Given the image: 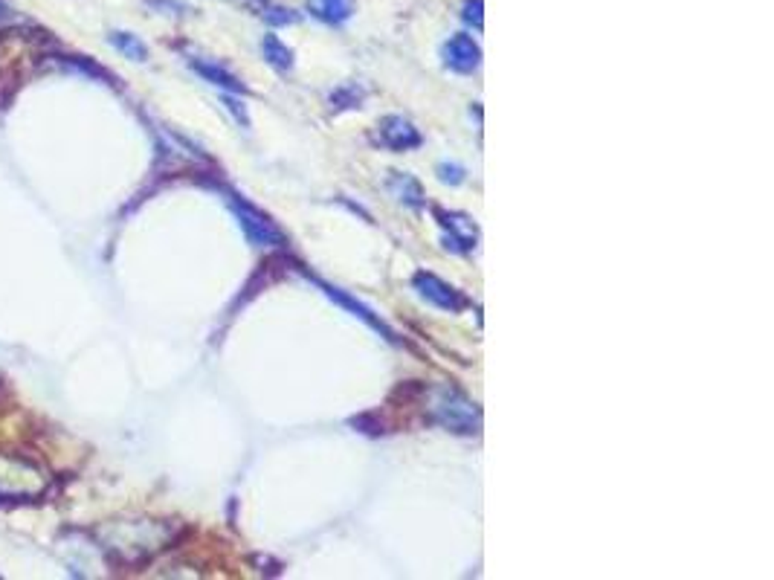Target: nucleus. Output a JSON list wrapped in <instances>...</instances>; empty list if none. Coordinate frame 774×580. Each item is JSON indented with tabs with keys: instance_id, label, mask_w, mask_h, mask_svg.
Returning <instances> with one entry per match:
<instances>
[{
	"instance_id": "nucleus-1",
	"label": "nucleus",
	"mask_w": 774,
	"mask_h": 580,
	"mask_svg": "<svg viewBox=\"0 0 774 580\" xmlns=\"http://www.w3.org/2000/svg\"><path fill=\"white\" fill-rule=\"evenodd\" d=\"M44 488H46V476L33 462L0 453V499L41 496Z\"/></svg>"
},
{
	"instance_id": "nucleus-2",
	"label": "nucleus",
	"mask_w": 774,
	"mask_h": 580,
	"mask_svg": "<svg viewBox=\"0 0 774 580\" xmlns=\"http://www.w3.org/2000/svg\"><path fill=\"white\" fill-rule=\"evenodd\" d=\"M227 200H229L235 218H239L244 235L250 239V244H256V247H281L284 244V232L261 209L247 203L241 195H229Z\"/></svg>"
},
{
	"instance_id": "nucleus-3",
	"label": "nucleus",
	"mask_w": 774,
	"mask_h": 580,
	"mask_svg": "<svg viewBox=\"0 0 774 580\" xmlns=\"http://www.w3.org/2000/svg\"><path fill=\"white\" fill-rule=\"evenodd\" d=\"M435 418L453 432H476L479 430V410L476 403H470L464 395L458 392H441V398L435 403Z\"/></svg>"
},
{
	"instance_id": "nucleus-4",
	"label": "nucleus",
	"mask_w": 774,
	"mask_h": 580,
	"mask_svg": "<svg viewBox=\"0 0 774 580\" xmlns=\"http://www.w3.org/2000/svg\"><path fill=\"white\" fill-rule=\"evenodd\" d=\"M412 288L415 293L421 296V300L426 305L433 308H441V310H450V313H458L467 308V296L462 290H455L453 285H447V281H441L438 276L433 273H415L412 276Z\"/></svg>"
},
{
	"instance_id": "nucleus-5",
	"label": "nucleus",
	"mask_w": 774,
	"mask_h": 580,
	"mask_svg": "<svg viewBox=\"0 0 774 580\" xmlns=\"http://www.w3.org/2000/svg\"><path fill=\"white\" fill-rule=\"evenodd\" d=\"M435 215H438L441 227L447 229V247L450 249H455V253H470V249L479 244V229L467 215L441 212V209H435Z\"/></svg>"
},
{
	"instance_id": "nucleus-6",
	"label": "nucleus",
	"mask_w": 774,
	"mask_h": 580,
	"mask_svg": "<svg viewBox=\"0 0 774 580\" xmlns=\"http://www.w3.org/2000/svg\"><path fill=\"white\" fill-rule=\"evenodd\" d=\"M441 56H444V65L453 67L455 73H473L482 65L479 44L473 41L470 36H464V33H458L450 41H444V46H441Z\"/></svg>"
},
{
	"instance_id": "nucleus-7",
	"label": "nucleus",
	"mask_w": 774,
	"mask_h": 580,
	"mask_svg": "<svg viewBox=\"0 0 774 580\" xmlns=\"http://www.w3.org/2000/svg\"><path fill=\"white\" fill-rule=\"evenodd\" d=\"M381 143L392 151H409L421 146V134L409 119L403 117H386L381 122Z\"/></svg>"
},
{
	"instance_id": "nucleus-8",
	"label": "nucleus",
	"mask_w": 774,
	"mask_h": 580,
	"mask_svg": "<svg viewBox=\"0 0 774 580\" xmlns=\"http://www.w3.org/2000/svg\"><path fill=\"white\" fill-rule=\"evenodd\" d=\"M317 285H320V288H322V290H325V293L331 296V300H334V302H337V305H342V308H349V310L354 313V317H360L362 322H369V325L374 328V331H381V334H383L386 340H394V334H392V328H389V325H386V322H383L381 317H374V310H369V308H366V305H362V302H357V300H351V296H349V293H345V290H340V288H331V285H322V281H317Z\"/></svg>"
},
{
	"instance_id": "nucleus-9",
	"label": "nucleus",
	"mask_w": 774,
	"mask_h": 580,
	"mask_svg": "<svg viewBox=\"0 0 774 580\" xmlns=\"http://www.w3.org/2000/svg\"><path fill=\"white\" fill-rule=\"evenodd\" d=\"M192 70L200 73L209 85H215V87H220V90H232V93H244V90H247V87L241 85L239 76H232L229 70H224L220 65H212V61L195 58V61H192Z\"/></svg>"
},
{
	"instance_id": "nucleus-10",
	"label": "nucleus",
	"mask_w": 774,
	"mask_h": 580,
	"mask_svg": "<svg viewBox=\"0 0 774 580\" xmlns=\"http://www.w3.org/2000/svg\"><path fill=\"white\" fill-rule=\"evenodd\" d=\"M386 189L398 198L401 203H406V207H412V209L423 207V189H421V183L412 175H401V171H394V175L389 178V183H386Z\"/></svg>"
},
{
	"instance_id": "nucleus-11",
	"label": "nucleus",
	"mask_w": 774,
	"mask_h": 580,
	"mask_svg": "<svg viewBox=\"0 0 774 580\" xmlns=\"http://www.w3.org/2000/svg\"><path fill=\"white\" fill-rule=\"evenodd\" d=\"M308 6H311V15H317L325 24H345L354 12L351 0H308Z\"/></svg>"
},
{
	"instance_id": "nucleus-12",
	"label": "nucleus",
	"mask_w": 774,
	"mask_h": 580,
	"mask_svg": "<svg viewBox=\"0 0 774 580\" xmlns=\"http://www.w3.org/2000/svg\"><path fill=\"white\" fill-rule=\"evenodd\" d=\"M261 53L267 58V65H273L276 70H290L293 67V50L279 36H264L261 38Z\"/></svg>"
},
{
	"instance_id": "nucleus-13",
	"label": "nucleus",
	"mask_w": 774,
	"mask_h": 580,
	"mask_svg": "<svg viewBox=\"0 0 774 580\" xmlns=\"http://www.w3.org/2000/svg\"><path fill=\"white\" fill-rule=\"evenodd\" d=\"M110 44H114L119 53H125L128 58H134V61H146V56H148L146 44H142V41H139L137 36H131V33H114V36H110Z\"/></svg>"
},
{
	"instance_id": "nucleus-14",
	"label": "nucleus",
	"mask_w": 774,
	"mask_h": 580,
	"mask_svg": "<svg viewBox=\"0 0 774 580\" xmlns=\"http://www.w3.org/2000/svg\"><path fill=\"white\" fill-rule=\"evenodd\" d=\"M438 178H441V183H453V186H458L464 180V168L462 166H450V163H441L438 166Z\"/></svg>"
},
{
	"instance_id": "nucleus-15",
	"label": "nucleus",
	"mask_w": 774,
	"mask_h": 580,
	"mask_svg": "<svg viewBox=\"0 0 774 580\" xmlns=\"http://www.w3.org/2000/svg\"><path fill=\"white\" fill-rule=\"evenodd\" d=\"M464 21L482 29V0H464Z\"/></svg>"
},
{
	"instance_id": "nucleus-16",
	"label": "nucleus",
	"mask_w": 774,
	"mask_h": 580,
	"mask_svg": "<svg viewBox=\"0 0 774 580\" xmlns=\"http://www.w3.org/2000/svg\"><path fill=\"white\" fill-rule=\"evenodd\" d=\"M264 18L270 21V24H296L299 21V15H293L290 9H264Z\"/></svg>"
},
{
	"instance_id": "nucleus-17",
	"label": "nucleus",
	"mask_w": 774,
	"mask_h": 580,
	"mask_svg": "<svg viewBox=\"0 0 774 580\" xmlns=\"http://www.w3.org/2000/svg\"><path fill=\"white\" fill-rule=\"evenodd\" d=\"M224 102H227V107H229V111L235 114V119H239V122L244 125V128H250V119H247V111H244V107H241L239 102H235V99H229V97H227Z\"/></svg>"
},
{
	"instance_id": "nucleus-18",
	"label": "nucleus",
	"mask_w": 774,
	"mask_h": 580,
	"mask_svg": "<svg viewBox=\"0 0 774 580\" xmlns=\"http://www.w3.org/2000/svg\"><path fill=\"white\" fill-rule=\"evenodd\" d=\"M0 12H4V4H0Z\"/></svg>"
}]
</instances>
